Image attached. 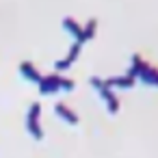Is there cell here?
Listing matches in <instances>:
<instances>
[{
    "mask_svg": "<svg viewBox=\"0 0 158 158\" xmlns=\"http://www.w3.org/2000/svg\"><path fill=\"white\" fill-rule=\"evenodd\" d=\"M126 74L134 76L136 80H141L147 87H158V67L152 65L147 59H143L139 52L132 54V61H130V67H128Z\"/></svg>",
    "mask_w": 158,
    "mask_h": 158,
    "instance_id": "cell-1",
    "label": "cell"
},
{
    "mask_svg": "<svg viewBox=\"0 0 158 158\" xmlns=\"http://www.w3.org/2000/svg\"><path fill=\"white\" fill-rule=\"evenodd\" d=\"M89 85L98 91V95H100V100L104 102L106 110H108L110 115H117L119 108H121V100H119V95H117L110 87H106L104 78H100V76H91V78H89Z\"/></svg>",
    "mask_w": 158,
    "mask_h": 158,
    "instance_id": "cell-2",
    "label": "cell"
},
{
    "mask_svg": "<svg viewBox=\"0 0 158 158\" xmlns=\"http://www.w3.org/2000/svg\"><path fill=\"white\" fill-rule=\"evenodd\" d=\"M26 132L33 141H44V128H41V104L31 102L26 113Z\"/></svg>",
    "mask_w": 158,
    "mask_h": 158,
    "instance_id": "cell-3",
    "label": "cell"
},
{
    "mask_svg": "<svg viewBox=\"0 0 158 158\" xmlns=\"http://www.w3.org/2000/svg\"><path fill=\"white\" fill-rule=\"evenodd\" d=\"M61 80H63V74H59V72H52V74H46V76H41V80H39V93L41 95H54V93H59L61 91Z\"/></svg>",
    "mask_w": 158,
    "mask_h": 158,
    "instance_id": "cell-4",
    "label": "cell"
},
{
    "mask_svg": "<svg viewBox=\"0 0 158 158\" xmlns=\"http://www.w3.org/2000/svg\"><path fill=\"white\" fill-rule=\"evenodd\" d=\"M80 50H82V44H78V41H72V46H69L67 54L54 63V72H59V74H61V72L69 69V65H72V63H76V59L80 56Z\"/></svg>",
    "mask_w": 158,
    "mask_h": 158,
    "instance_id": "cell-5",
    "label": "cell"
},
{
    "mask_svg": "<svg viewBox=\"0 0 158 158\" xmlns=\"http://www.w3.org/2000/svg\"><path fill=\"white\" fill-rule=\"evenodd\" d=\"M54 115H56L61 121H65L67 126H78V121H80L78 113H76L72 106H67L65 102H56V104H54Z\"/></svg>",
    "mask_w": 158,
    "mask_h": 158,
    "instance_id": "cell-6",
    "label": "cell"
},
{
    "mask_svg": "<svg viewBox=\"0 0 158 158\" xmlns=\"http://www.w3.org/2000/svg\"><path fill=\"white\" fill-rule=\"evenodd\" d=\"M104 82H106V87H110L113 91H115V89H132V87L136 85V78L130 76V74H119V76H108V78H104Z\"/></svg>",
    "mask_w": 158,
    "mask_h": 158,
    "instance_id": "cell-7",
    "label": "cell"
},
{
    "mask_svg": "<svg viewBox=\"0 0 158 158\" xmlns=\"http://www.w3.org/2000/svg\"><path fill=\"white\" fill-rule=\"evenodd\" d=\"M18 69H20V76H22L24 80H28V82H33V85H39V80H41V76H44V74L35 67L33 61H22Z\"/></svg>",
    "mask_w": 158,
    "mask_h": 158,
    "instance_id": "cell-8",
    "label": "cell"
},
{
    "mask_svg": "<svg viewBox=\"0 0 158 158\" xmlns=\"http://www.w3.org/2000/svg\"><path fill=\"white\" fill-rule=\"evenodd\" d=\"M63 28H65V31L74 37V41L85 44V41H82V24H78V20H76V18L65 15V18H63Z\"/></svg>",
    "mask_w": 158,
    "mask_h": 158,
    "instance_id": "cell-9",
    "label": "cell"
},
{
    "mask_svg": "<svg viewBox=\"0 0 158 158\" xmlns=\"http://www.w3.org/2000/svg\"><path fill=\"white\" fill-rule=\"evenodd\" d=\"M95 31H98V18H91L85 26H82V41H91L95 37Z\"/></svg>",
    "mask_w": 158,
    "mask_h": 158,
    "instance_id": "cell-10",
    "label": "cell"
},
{
    "mask_svg": "<svg viewBox=\"0 0 158 158\" xmlns=\"http://www.w3.org/2000/svg\"><path fill=\"white\" fill-rule=\"evenodd\" d=\"M76 89V80L74 78H67V76H63V80H61V91H65V93H72Z\"/></svg>",
    "mask_w": 158,
    "mask_h": 158,
    "instance_id": "cell-11",
    "label": "cell"
}]
</instances>
